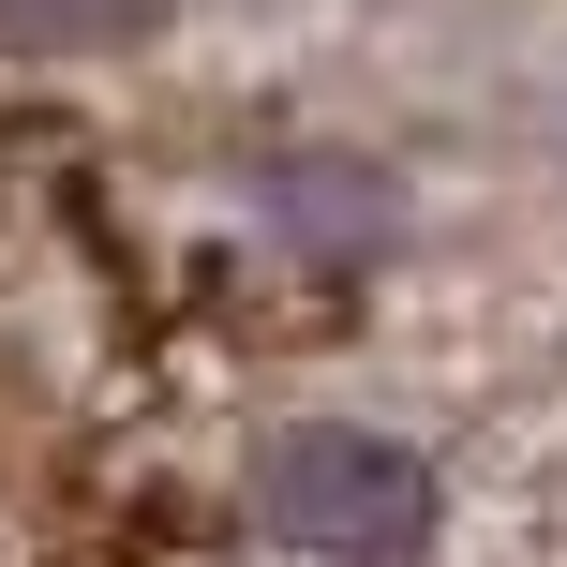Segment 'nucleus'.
<instances>
[{
    "instance_id": "nucleus-1",
    "label": "nucleus",
    "mask_w": 567,
    "mask_h": 567,
    "mask_svg": "<svg viewBox=\"0 0 567 567\" xmlns=\"http://www.w3.org/2000/svg\"><path fill=\"white\" fill-rule=\"evenodd\" d=\"M239 493H255V523L299 567H419L433 523H449V463L419 433H389V419H343V403L284 419Z\"/></svg>"
},
{
    "instance_id": "nucleus-2",
    "label": "nucleus",
    "mask_w": 567,
    "mask_h": 567,
    "mask_svg": "<svg viewBox=\"0 0 567 567\" xmlns=\"http://www.w3.org/2000/svg\"><path fill=\"white\" fill-rule=\"evenodd\" d=\"M105 30H150V0H0V45H105Z\"/></svg>"
}]
</instances>
